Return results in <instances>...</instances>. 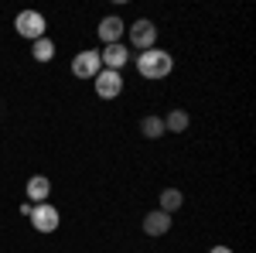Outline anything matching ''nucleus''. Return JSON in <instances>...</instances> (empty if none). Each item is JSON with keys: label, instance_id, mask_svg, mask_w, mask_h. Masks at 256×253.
<instances>
[{"label": "nucleus", "instance_id": "obj_4", "mask_svg": "<svg viewBox=\"0 0 256 253\" xmlns=\"http://www.w3.org/2000/svg\"><path fill=\"white\" fill-rule=\"evenodd\" d=\"M99 72H102V62H99V52H92V48H86V52H79V55L72 59V76L96 79Z\"/></svg>", "mask_w": 256, "mask_h": 253}, {"label": "nucleus", "instance_id": "obj_10", "mask_svg": "<svg viewBox=\"0 0 256 253\" xmlns=\"http://www.w3.org/2000/svg\"><path fill=\"white\" fill-rule=\"evenodd\" d=\"M24 192H28V198H31V202H48V195H52V181H48V178L44 175H34L31 178V181H28V188H24Z\"/></svg>", "mask_w": 256, "mask_h": 253}, {"label": "nucleus", "instance_id": "obj_5", "mask_svg": "<svg viewBox=\"0 0 256 253\" xmlns=\"http://www.w3.org/2000/svg\"><path fill=\"white\" fill-rule=\"evenodd\" d=\"M31 226H34L38 233H55V229H58V209L48 205V202L34 205V209H31Z\"/></svg>", "mask_w": 256, "mask_h": 253}, {"label": "nucleus", "instance_id": "obj_12", "mask_svg": "<svg viewBox=\"0 0 256 253\" xmlns=\"http://www.w3.org/2000/svg\"><path fill=\"white\" fill-rule=\"evenodd\" d=\"M181 205H184V192H178V188H164V192H160V212H178V209H181Z\"/></svg>", "mask_w": 256, "mask_h": 253}, {"label": "nucleus", "instance_id": "obj_1", "mask_svg": "<svg viewBox=\"0 0 256 253\" xmlns=\"http://www.w3.org/2000/svg\"><path fill=\"white\" fill-rule=\"evenodd\" d=\"M171 69H174V59L164 48H147V52L137 55V72L144 79H164L171 76Z\"/></svg>", "mask_w": 256, "mask_h": 253}, {"label": "nucleus", "instance_id": "obj_7", "mask_svg": "<svg viewBox=\"0 0 256 253\" xmlns=\"http://www.w3.org/2000/svg\"><path fill=\"white\" fill-rule=\"evenodd\" d=\"M96 35L99 41H106V45H116L123 35H126V24L116 18V14H110V18H102L99 21V28H96Z\"/></svg>", "mask_w": 256, "mask_h": 253}, {"label": "nucleus", "instance_id": "obj_15", "mask_svg": "<svg viewBox=\"0 0 256 253\" xmlns=\"http://www.w3.org/2000/svg\"><path fill=\"white\" fill-rule=\"evenodd\" d=\"M208 253H232V250H229V246H212Z\"/></svg>", "mask_w": 256, "mask_h": 253}, {"label": "nucleus", "instance_id": "obj_2", "mask_svg": "<svg viewBox=\"0 0 256 253\" xmlns=\"http://www.w3.org/2000/svg\"><path fill=\"white\" fill-rule=\"evenodd\" d=\"M14 28H18V35L20 38H31V41H38L44 38V14L41 11H20L18 18H14Z\"/></svg>", "mask_w": 256, "mask_h": 253}, {"label": "nucleus", "instance_id": "obj_11", "mask_svg": "<svg viewBox=\"0 0 256 253\" xmlns=\"http://www.w3.org/2000/svg\"><path fill=\"white\" fill-rule=\"evenodd\" d=\"M188 123H192L188 110H171V113L164 117V130H171V134H184V130H188Z\"/></svg>", "mask_w": 256, "mask_h": 253}, {"label": "nucleus", "instance_id": "obj_14", "mask_svg": "<svg viewBox=\"0 0 256 253\" xmlns=\"http://www.w3.org/2000/svg\"><path fill=\"white\" fill-rule=\"evenodd\" d=\"M31 55H34L38 62H52V59H55V41H52V38H38V41H34V48H31Z\"/></svg>", "mask_w": 256, "mask_h": 253}, {"label": "nucleus", "instance_id": "obj_9", "mask_svg": "<svg viewBox=\"0 0 256 253\" xmlns=\"http://www.w3.org/2000/svg\"><path fill=\"white\" fill-rule=\"evenodd\" d=\"M168 229H171V215H168V212L154 209V212L144 215V233H147V236H164Z\"/></svg>", "mask_w": 256, "mask_h": 253}, {"label": "nucleus", "instance_id": "obj_13", "mask_svg": "<svg viewBox=\"0 0 256 253\" xmlns=\"http://www.w3.org/2000/svg\"><path fill=\"white\" fill-rule=\"evenodd\" d=\"M140 134L150 137V140L164 137V134H168V130H164V117H144V120H140Z\"/></svg>", "mask_w": 256, "mask_h": 253}, {"label": "nucleus", "instance_id": "obj_6", "mask_svg": "<svg viewBox=\"0 0 256 253\" xmlns=\"http://www.w3.org/2000/svg\"><path fill=\"white\" fill-rule=\"evenodd\" d=\"M123 93V76L113 72V69H102L96 76V96L99 99H116Z\"/></svg>", "mask_w": 256, "mask_h": 253}, {"label": "nucleus", "instance_id": "obj_3", "mask_svg": "<svg viewBox=\"0 0 256 253\" xmlns=\"http://www.w3.org/2000/svg\"><path fill=\"white\" fill-rule=\"evenodd\" d=\"M130 45L140 48V52H147V48H158V24L147 18H140L130 24Z\"/></svg>", "mask_w": 256, "mask_h": 253}, {"label": "nucleus", "instance_id": "obj_8", "mask_svg": "<svg viewBox=\"0 0 256 253\" xmlns=\"http://www.w3.org/2000/svg\"><path fill=\"white\" fill-rule=\"evenodd\" d=\"M99 62H102L106 69L120 72V69L126 65V45H123V41H116V45H106V48L99 52Z\"/></svg>", "mask_w": 256, "mask_h": 253}]
</instances>
